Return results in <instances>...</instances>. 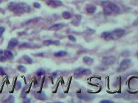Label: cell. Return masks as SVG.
Returning a JSON list of instances; mask_svg holds the SVG:
<instances>
[{
	"instance_id": "d6986e66",
	"label": "cell",
	"mask_w": 138,
	"mask_h": 103,
	"mask_svg": "<svg viewBox=\"0 0 138 103\" xmlns=\"http://www.w3.org/2000/svg\"><path fill=\"white\" fill-rule=\"evenodd\" d=\"M17 69L19 70V71L22 72V73H25L26 71H27L26 68L24 66H23V65H19V66H17Z\"/></svg>"
},
{
	"instance_id": "f546056e",
	"label": "cell",
	"mask_w": 138,
	"mask_h": 103,
	"mask_svg": "<svg viewBox=\"0 0 138 103\" xmlns=\"http://www.w3.org/2000/svg\"><path fill=\"white\" fill-rule=\"evenodd\" d=\"M3 50H0V54H3Z\"/></svg>"
},
{
	"instance_id": "603a6c76",
	"label": "cell",
	"mask_w": 138,
	"mask_h": 103,
	"mask_svg": "<svg viewBox=\"0 0 138 103\" xmlns=\"http://www.w3.org/2000/svg\"><path fill=\"white\" fill-rule=\"evenodd\" d=\"M16 90H19L21 88V83H20V81H17V83H16Z\"/></svg>"
},
{
	"instance_id": "ba28073f",
	"label": "cell",
	"mask_w": 138,
	"mask_h": 103,
	"mask_svg": "<svg viewBox=\"0 0 138 103\" xmlns=\"http://www.w3.org/2000/svg\"><path fill=\"white\" fill-rule=\"evenodd\" d=\"M83 75H84V68H79L74 71V77L76 78H79Z\"/></svg>"
},
{
	"instance_id": "44dd1931",
	"label": "cell",
	"mask_w": 138,
	"mask_h": 103,
	"mask_svg": "<svg viewBox=\"0 0 138 103\" xmlns=\"http://www.w3.org/2000/svg\"><path fill=\"white\" fill-rule=\"evenodd\" d=\"M45 74V71L43 69H40V70H38L37 71V72H36V74H37V75H38V76L43 75Z\"/></svg>"
},
{
	"instance_id": "ac0fdd59",
	"label": "cell",
	"mask_w": 138,
	"mask_h": 103,
	"mask_svg": "<svg viewBox=\"0 0 138 103\" xmlns=\"http://www.w3.org/2000/svg\"><path fill=\"white\" fill-rule=\"evenodd\" d=\"M62 16L65 19V20H69L70 18L71 17V14H70V12H67V11H65V12H63L62 13Z\"/></svg>"
},
{
	"instance_id": "9c48e42d",
	"label": "cell",
	"mask_w": 138,
	"mask_h": 103,
	"mask_svg": "<svg viewBox=\"0 0 138 103\" xmlns=\"http://www.w3.org/2000/svg\"><path fill=\"white\" fill-rule=\"evenodd\" d=\"M43 44L45 46H49L50 44H55V45H59L60 42L57 40H52V39H48L43 41Z\"/></svg>"
},
{
	"instance_id": "ffe728a7",
	"label": "cell",
	"mask_w": 138,
	"mask_h": 103,
	"mask_svg": "<svg viewBox=\"0 0 138 103\" xmlns=\"http://www.w3.org/2000/svg\"><path fill=\"white\" fill-rule=\"evenodd\" d=\"M23 58H24V59L26 61V62L28 64H32V59L30 57L28 56V55H24Z\"/></svg>"
},
{
	"instance_id": "5bb4252c",
	"label": "cell",
	"mask_w": 138,
	"mask_h": 103,
	"mask_svg": "<svg viewBox=\"0 0 138 103\" xmlns=\"http://www.w3.org/2000/svg\"><path fill=\"white\" fill-rule=\"evenodd\" d=\"M64 27V24L63 23H56L54 25H52L51 27L49 28V30H57L62 28Z\"/></svg>"
},
{
	"instance_id": "e0dca14e",
	"label": "cell",
	"mask_w": 138,
	"mask_h": 103,
	"mask_svg": "<svg viewBox=\"0 0 138 103\" xmlns=\"http://www.w3.org/2000/svg\"><path fill=\"white\" fill-rule=\"evenodd\" d=\"M4 54H5V56L7 58V59H12L14 57V55H13L12 52L10 50H5L4 52Z\"/></svg>"
},
{
	"instance_id": "1f68e13d",
	"label": "cell",
	"mask_w": 138,
	"mask_h": 103,
	"mask_svg": "<svg viewBox=\"0 0 138 103\" xmlns=\"http://www.w3.org/2000/svg\"><path fill=\"white\" fill-rule=\"evenodd\" d=\"M3 1V0H0V3H1Z\"/></svg>"
},
{
	"instance_id": "2e32d148",
	"label": "cell",
	"mask_w": 138,
	"mask_h": 103,
	"mask_svg": "<svg viewBox=\"0 0 138 103\" xmlns=\"http://www.w3.org/2000/svg\"><path fill=\"white\" fill-rule=\"evenodd\" d=\"M67 54V52L64 50H61V51L57 52L56 53H54V56L57 57H63L65 55H66Z\"/></svg>"
},
{
	"instance_id": "6da1fadb",
	"label": "cell",
	"mask_w": 138,
	"mask_h": 103,
	"mask_svg": "<svg viewBox=\"0 0 138 103\" xmlns=\"http://www.w3.org/2000/svg\"><path fill=\"white\" fill-rule=\"evenodd\" d=\"M125 34V30L121 28H118L112 31V32H105L102 33L101 37L105 40L110 41V40H116L121 37H123Z\"/></svg>"
},
{
	"instance_id": "d4e9b609",
	"label": "cell",
	"mask_w": 138,
	"mask_h": 103,
	"mask_svg": "<svg viewBox=\"0 0 138 103\" xmlns=\"http://www.w3.org/2000/svg\"><path fill=\"white\" fill-rule=\"evenodd\" d=\"M68 38H69L70 41H74L75 42L76 41V37H74V36H72V35H69V36H68Z\"/></svg>"
},
{
	"instance_id": "cb8c5ba5",
	"label": "cell",
	"mask_w": 138,
	"mask_h": 103,
	"mask_svg": "<svg viewBox=\"0 0 138 103\" xmlns=\"http://www.w3.org/2000/svg\"><path fill=\"white\" fill-rule=\"evenodd\" d=\"M0 74H1V75H7L4 68H3V67H1V66H0Z\"/></svg>"
},
{
	"instance_id": "3957f363",
	"label": "cell",
	"mask_w": 138,
	"mask_h": 103,
	"mask_svg": "<svg viewBox=\"0 0 138 103\" xmlns=\"http://www.w3.org/2000/svg\"><path fill=\"white\" fill-rule=\"evenodd\" d=\"M131 64V60L129 59H123L120 63V65L119 66L118 69L117 70V71L118 72H121L126 70L128 68L130 64Z\"/></svg>"
},
{
	"instance_id": "8fae6325",
	"label": "cell",
	"mask_w": 138,
	"mask_h": 103,
	"mask_svg": "<svg viewBox=\"0 0 138 103\" xmlns=\"http://www.w3.org/2000/svg\"><path fill=\"white\" fill-rule=\"evenodd\" d=\"M17 7H18V4H17V3L15 2H10L8 4V8L10 11H12V12L16 11L17 9Z\"/></svg>"
},
{
	"instance_id": "277c9868",
	"label": "cell",
	"mask_w": 138,
	"mask_h": 103,
	"mask_svg": "<svg viewBox=\"0 0 138 103\" xmlns=\"http://www.w3.org/2000/svg\"><path fill=\"white\" fill-rule=\"evenodd\" d=\"M116 59L114 56H105L102 59V63L105 66H109L114 64L116 63Z\"/></svg>"
},
{
	"instance_id": "f1b7e54d",
	"label": "cell",
	"mask_w": 138,
	"mask_h": 103,
	"mask_svg": "<svg viewBox=\"0 0 138 103\" xmlns=\"http://www.w3.org/2000/svg\"><path fill=\"white\" fill-rule=\"evenodd\" d=\"M101 103H112L113 101H109V100H103V101H101Z\"/></svg>"
},
{
	"instance_id": "484cf974",
	"label": "cell",
	"mask_w": 138,
	"mask_h": 103,
	"mask_svg": "<svg viewBox=\"0 0 138 103\" xmlns=\"http://www.w3.org/2000/svg\"><path fill=\"white\" fill-rule=\"evenodd\" d=\"M7 57L5 56H3V55H0V62H2V63H3V62H5L6 61H7Z\"/></svg>"
},
{
	"instance_id": "52a82bcc",
	"label": "cell",
	"mask_w": 138,
	"mask_h": 103,
	"mask_svg": "<svg viewBox=\"0 0 138 103\" xmlns=\"http://www.w3.org/2000/svg\"><path fill=\"white\" fill-rule=\"evenodd\" d=\"M47 4L52 7H57L63 5V3L59 0H49L47 1Z\"/></svg>"
},
{
	"instance_id": "4dcf8cb0",
	"label": "cell",
	"mask_w": 138,
	"mask_h": 103,
	"mask_svg": "<svg viewBox=\"0 0 138 103\" xmlns=\"http://www.w3.org/2000/svg\"><path fill=\"white\" fill-rule=\"evenodd\" d=\"M136 55H137V57H138V52H137V53H136Z\"/></svg>"
},
{
	"instance_id": "8992f818",
	"label": "cell",
	"mask_w": 138,
	"mask_h": 103,
	"mask_svg": "<svg viewBox=\"0 0 138 103\" xmlns=\"http://www.w3.org/2000/svg\"><path fill=\"white\" fill-rule=\"evenodd\" d=\"M77 97L85 101H90L94 99V96L89 93H81V94H77Z\"/></svg>"
},
{
	"instance_id": "5b68a950",
	"label": "cell",
	"mask_w": 138,
	"mask_h": 103,
	"mask_svg": "<svg viewBox=\"0 0 138 103\" xmlns=\"http://www.w3.org/2000/svg\"><path fill=\"white\" fill-rule=\"evenodd\" d=\"M30 10V6L25 3H20L18 4V7L16 11L20 13L29 12Z\"/></svg>"
},
{
	"instance_id": "7a4b0ae2",
	"label": "cell",
	"mask_w": 138,
	"mask_h": 103,
	"mask_svg": "<svg viewBox=\"0 0 138 103\" xmlns=\"http://www.w3.org/2000/svg\"><path fill=\"white\" fill-rule=\"evenodd\" d=\"M103 13L106 16H110L114 14H118L120 11V8L118 5L112 2L106 1L103 2Z\"/></svg>"
},
{
	"instance_id": "9a60e30c",
	"label": "cell",
	"mask_w": 138,
	"mask_h": 103,
	"mask_svg": "<svg viewBox=\"0 0 138 103\" xmlns=\"http://www.w3.org/2000/svg\"><path fill=\"white\" fill-rule=\"evenodd\" d=\"M35 97L37 99H39V100H45V99L47 98V95H45V93L42 92V93H36L35 94Z\"/></svg>"
},
{
	"instance_id": "7c38bea8",
	"label": "cell",
	"mask_w": 138,
	"mask_h": 103,
	"mask_svg": "<svg viewBox=\"0 0 138 103\" xmlns=\"http://www.w3.org/2000/svg\"><path fill=\"white\" fill-rule=\"evenodd\" d=\"M86 10L87 12L90 13V14H92V13H94L96 10V7L93 5H90V4H89V5H86Z\"/></svg>"
},
{
	"instance_id": "4fadbf2b",
	"label": "cell",
	"mask_w": 138,
	"mask_h": 103,
	"mask_svg": "<svg viewBox=\"0 0 138 103\" xmlns=\"http://www.w3.org/2000/svg\"><path fill=\"white\" fill-rule=\"evenodd\" d=\"M83 62L87 65H92L94 63V59L91 58L89 56H85L83 58Z\"/></svg>"
},
{
	"instance_id": "30bf717a",
	"label": "cell",
	"mask_w": 138,
	"mask_h": 103,
	"mask_svg": "<svg viewBox=\"0 0 138 103\" xmlns=\"http://www.w3.org/2000/svg\"><path fill=\"white\" fill-rule=\"evenodd\" d=\"M17 44H18V40L16 38H12V39H10V41L8 44V48L12 49L13 48H14Z\"/></svg>"
},
{
	"instance_id": "83f0119b",
	"label": "cell",
	"mask_w": 138,
	"mask_h": 103,
	"mask_svg": "<svg viewBox=\"0 0 138 103\" xmlns=\"http://www.w3.org/2000/svg\"><path fill=\"white\" fill-rule=\"evenodd\" d=\"M34 7H36V8H40L41 7V5H40V3H34Z\"/></svg>"
},
{
	"instance_id": "4316f807",
	"label": "cell",
	"mask_w": 138,
	"mask_h": 103,
	"mask_svg": "<svg viewBox=\"0 0 138 103\" xmlns=\"http://www.w3.org/2000/svg\"><path fill=\"white\" fill-rule=\"evenodd\" d=\"M5 28L4 27H0V37L3 34V33L5 32Z\"/></svg>"
},
{
	"instance_id": "7402d4cb",
	"label": "cell",
	"mask_w": 138,
	"mask_h": 103,
	"mask_svg": "<svg viewBox=\"0 0 138 103\" xmlns=\"http://www.w3.org/2000/svg\"><path fill=\"white\" fill-rule=\"evenodd\" d=\"M14 96L10 95V96H9V97L8 98V99L5 100L4 102H5V103H13V102H14Z\"/></svg>"
}]
</instances>
